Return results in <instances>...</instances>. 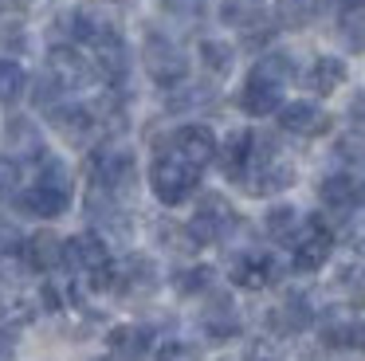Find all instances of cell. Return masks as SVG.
<instances>
[{
    "mask_svg": "<svg viewBox=\"0 0 365 361\" xmlns=\"http://www.w3.org/2000/svg\"><path fill=\"white\" fill-rule=\"evenodd\" d=\"M232 224H236L232 204L224 200V196H205L200 208H197V216L185 224V232L192 235V243H216V240H224V235L232 232Z\"/></svg>",
    "mask_w": 365,
    "mask_h": 361,
    "instance_id": "277c9868",
    "label": "cell"
},
{
    "mask_svg": "<svg viewBox=\"0 0 365 361\" xmlns=\"http://www.w3.org/2000/svg\"><path fill=\"white\" fill-rule=\"evenodd\" d=\"M48 67H51V78H56L59 86H83L87 83V75H91V63L83 59L75 47H51V55H48Z\"/></svg>",
    "mask_w": 365,
    "mask_h": 361,
    "instance_id": "9c48e42d",
    "label": "cell"
},
{
    "mask_svg": "<svg viewBox=\"0 0 365 361\" xmlns=\"http://www.w3.org/2000/svg\"><path fill=\"white\" fill-rule=\"evenodd\" d=\"M63 263L87 271L95 287H110V283H114L110 251H106V243H103V235H98V232H83V235H75V240H67L63 243Z\"/></svg>",
    "mask_w": 365,
    "mask_h": 361,
    "instance_id": "7a4b0ae2",
    "label": "cell"
},
{
    "mask_svg": "<svg viewBox=\"0 0 365 361\" xmlns=\"http://www.w3.org/2000/svg\"><path fill=\"white\" fill-rule=\"evenodd\" d=\"M318 16V0H275V24L279 28H307L310 20Z\"/></svg>",
    "mask_w": 365,
    "mask_h": 361,
    "instance_id": "44dd1931",
    "label": "cell"
},
{
    "mask_svg": "<svg viewBox=\"0 0 365 361\" xmlns=\"http://www.w3.org/2000/svg\"><path fill=\"white\" fill-rule=\"evenodd\" d=\"M341 83H346V63H341V59H334V55H322V59L310 63L307 86H310L314 94H334Z\"/></svg>",
    "mask_w": 365,
    "mask_h": 361,
    "instance_id": "d6986e66",
    "label": "cell"
},
{
    "mask_svg": "<svg viewBox=\"0 0 365 361\" xmlns=\"http://www.w3.org/2000/svg\"><path fill=\"white\" fill-rule=\"evenodd\" d=\"M200 59H205V67L212 71V75H228L232 71V47L224 44V39H205V44H200Z\"/></svg>",
    "mask_w": 365,
    "mask_h": 361,
    "instance_id": "83f0119b",
    "label": "cell"
},
{
    "mask_svg": "<svg viewBox=\"0 0 365 361\" xmlns=\"http://www.w3.org/2000/svg\"><path fill=\"white\" fill-rule=\"evenodd\" d=\"M40 153H43L40 126L24 114L9 118V122H4V157H9V161H28V157H40Z\"/></svg>",
    "mask_w": 365,
    "mask_h": 361,
    "instance_id": "52a82bcc",
    "label": "cell"
},
{
    "mask_svg": "<svg viewBox=\"0 0 365 361\" xmlns=\"http://www.w3.org/2000/svg\"><path fill=\"white\" fill-rule=\"evenodd\" d=\"M36 185H48V188H59V193H71V173L59 157H43V169H40V180Z\"/></svg>",
    "mask_w": 365,
    "mask_h": 361,
    "instance_id": "4dcf8cb0",
    "label": "cell"
},
{
    "mask_svg": "<svg viewBox=\"0 0 365 361\" xmlns=\"http://www.w3.org/2000/svg\"><path fill=\"white\" fill-rule=\"evenodd\" d=\"M145 71H150L153 83L177 86L189 75V63H185V51L173 39H165L161 31H150V36H145Z\"/></svg>",
    "mask_w": 365,
    "mask_h": 361,
    "instance_id": "3957f363",
    "label": "cell"
},
{
    "mask_svg": "<svg viewBox=\"0 0 365 361\" xmlns=\"http://www.w3.org/2000/svg\"><path fill=\"white\" fill-rule=\"evenodd\" d=\"M271 279H275V263H271L267 255H240L236 263H232V283H240V287H247V290L267 287Z\"/></svg>",
    "mask_w": 365,
    "mask_h": 361,
    "instance_id": "e0dca14e",
    "label": "cell"
},
{
    "mask_svg": "<svg viewBox=\"0 0 365 361\" xmlns=\"http://www.w3.org/2000/svg\"><path fill=\"white\" fill-rule=\"evenodd\" d=\"M173 153L185 157L189 165H197V169H205V165L216 157V138H212V130H208V126H185V130H177Z\"/></svg>",
    "mask_w": 365,
    "mask_h": 361,
    "instance_id": "ba28073f",
    "label": "cell"
},
{
    "mask_svg": "<svg viewBox=\"0 0 365 361\" xmlns=\"http://www.w3.org/2000/svg\"><path fill=\"white\" fill-rule=\"evenodd\" d=\"M0 44H4V47H12V51H20V47H24V36H20V28H16V24H9V28H0Z\"/></svg>",
    "mask_w": 365,
    "mask_h": 361,
    "instance_id": "ab89813d",
    "label": "cell"
},
{
    "mask_svg": "<svg viewBox=\"0 0 365 361\" xmlns=\"http://www.w3.org/2000/svg\"><path fill=\"white\" fill-rule=\"evenodd\" d=\"M16 188H20V169H16V161L0 157V200L16 196Z\"/></svg>",
    "mask_w": 365,
    "mask_h": 361,
    "instance_id": "e575fe53",
    "label": "cell"
},
{
    "mask_svg": "<svg viewBox=\"0 0 365 361\" xmlns=\"http://www.w3.org/2000/svg\"><path fill=\"white\" fill-rule=\"evenodd\" d=\"M279 126L287 133H322L330 126V118L314 102H287V106H279Z\"/></svg>",
    "mask_w": 365,
    "mask_h": 361,
    "instance_id": "30bf717a",
    "label": "cell"
},
{
    "mask_svg": "<svg viewBox=\"0 0 365 361\" xmlns=\"http://www.w3.org/2000/svg\"><path fill=\"white\" fill-rule=\"evenodd\" d=\"M20 248H24L28 267H36V271H51V267L63 263V243H59L56 232H36V235H28V243H20Z\"/></svg>",
    "mask_w": 365,
    "mask_h": 361,
    "instance_id": "5bb4252c",
    "label": "cell"
},
{
    "mask_svg": "<svg viewBox=\"0 0 365 361\" xmlns=\"http://www.w3.org/2000/svg\"><path fill=\"white\" fill-rule=\"evenodd\" d=\"M338 4H341V8H349V12H357V8L365 4V0H338Z\"/></svg>",
    "mask_w": 365,
    "mask_h": 361,
    "instance_id": "60d3db41",
    "label": "cell"
},
{
    "mask_svg": "<svg viewBox=\"0 0 365 361\" xmlns=\"http://www.w3.org/2000/svg\"><path fill=\"white\" fill-rule=\"evenodd\" d=\"M330 251H334V235L318 220L299 228V235H294V267L299 271H318L330 259Z\"/></svg>",
    "mask_w": 365,
    "mask_h": 361,
    "instance_id": "8992f818",
    "label": "cell"
},
{
    "mask_svg": "<svg viewBox=\"0 0 365 361\" xmlns=\"http://www.w3.org/2000/svg\"><path fill=\"white\" fill-rule=\"evenodd\" d=\"M205 326H208V334H212V337H232V334H236L240 326H236V314H232V302H224V298H220V306L208 310Z\"/></svg>",
    "mask_w": 365,
    "mask_h": 361,
    "instance_id": "f546056e",
    "label": "cell"
},
{
    "mask_svg": "<svg viewBox=\"0 0 365 361\" xmlns=\"http://www.w3.org/2000/svg\"><path fill=\"white\" fill-rule=\"evenodd\" d=\"M263 12V0H220V20L232 28H247Z\"/></svg>",
    "mask_w": 365,
    "mask_h": 361,
    "instance_id": "484cf974",
    "label": "cell"
},
{
    "mask_svg": "<svg viewBox=\"0 0 365 361\" xmlns=\"http://www.w3.org/2000/svg\"><path fill=\"white\" fill-rule=\"evenodd\" d=\"M24 86H28L24 67L12 59H0V102H16L24 94Z\"/></svg>",
    "mask_w": 365,
    "mask_h": 361,
    "instance_id": "4316f807",
    "label": "cell"
},
{
    "mask_svg": "<svg viewBox=\"0 0 365 361\" xmlns=\"http://www.w3.org/2000/svg\"><path fill=\"white\" fill-rule=\"evenodd\" d=\"M91 55H95V67L103 71L106 78L126 75V44H122V36H118V31L91 39Z\"/></svg>",
    "mask_w": 365,
    "mask_h": 361,
    "instance_id": "9a60e30c",
    "label": "cell"
},
{
    "mask_svg": "<svg viewBox=\"0 0 365 361\" xmlns=\"http://www.w3.org/2000/svg\"><path fill=\"white\" fill-rule=\"evenodd\" d=\"M150 330L145 326H118L110 330V350L122 353V357H142L145 350H150Z\"/></svg>",
    "mask_w": 365,
    "mask_h": 361,
    "instance_id": "603a6c76",
    "label": "cell"
},
{
    "mask_svg": "<svg viewBox=\"0 0 365 361\" xmlns=\"http://www.w3.org/2000/svg\"><path fill=\"white\" fill-rule=\"evenodd\" d=\"M158 361H200V357H197V350H192V345L169 342V345H161V350H158Z\"/></svg>",
    "mask_w": 365,
    "mask_h": 361,
    "instance_id": "8d00e7d4",
    "label": "cell"
},
{
    "mask_svg": "<svg viewBox=\"0 0 365 361\" xmlns=\"http://www.w3.org/2000/svg\"><path fill=\"white\" fill-rule=\"evenodd\" d=\"M208 283H212V271H208V267H185V271L173 275V287L181 290V295H205Z\"/></svg>",
    "mask_w": 365,
    "mask_h": 361,
    "instance_id": "f1b7e54d",
    "label": "cell"
},
{
    "mask_svg": "<svg viewBox=\"0 0 365 361\" xmlns=\"http://www.w3.org/2000/svg\"><path fill=\"white\" fill-rule=\"evenodd\" d=\"M150 180H153V193H158L161 204H181L185 196L197 193L200 169H197V165H189L185 157H177V153H161L158 161H153Z\"/></svg>",
    "mask_w": 365,
    "mask_h": 361,
    "instance_id": "6da1fadb",
    "label": "cell"
},
{
    "mask_svg": "<svg viewBox=\"0 0 365 361\" xmlns=\"http://www.w3.org/2000/svg\"><path fill=\"white\" fill-rule=\"evenodd\" d=\"M20 243H24V240H20L16 224L0 216V259H4V255H12V251H20Z\"/></svg>",
    "mask_w": 365,
    "mask_h": 361,
    "instance_id": "d590c367",
    "label": "cell"
},
{
    "mask_svg": "<svg viewBox=\"0 0 365 361\" xmlns=\"http://www.w3.org/2000/svg\"><path fill=\"white\" fill-rule=\"evenodd\" d=\"M263 228H267V235H271V240L291 243L294 235H299L302 220H299V212H294L291 204H275V208H271L267 216H263Z\"/></svg>",
    "mask_w": 365,
    "mask_h": 361,
    "instance_id": "7402d4cb",
    "label": "cell"
},
{
    "mask_svg": "<svg viewBox=\"0 0 365 361\" xmlns=\"http://www.w3.org/2000/svg\"><path fill=\"white\" fill-rule=\"evenodd\" d=\"M291 185H294V165L279 161V157H263L252 177V193H283Z\"/></svg>",
    "mask_w": 365,
    "mask_h": 361,
    "instance_id": "ac0fdd59",
    "label": "cell"
},
{
    "mask_svg": "<svg viewBox=\"0 0 365 361\" xmlns=\"http://www.w3.org/2000/svg\"><path fill=\"white\" fill-rule=\"evenodd\" d=\"M91 177L98 188L106 193H118V188L134 185V153L126 146H106L91 157Z\"/></svg>",
    "mask_w": 365,
    "mask_h": 361,
    "instance_id": "5b68a950",
    "label": "cell"
},
{
    "mask_svg": "<svg viewBox=\"0 0 365 361\" xmlns=\"http://www.w3.org/2000/svg\"><path fill=\"white\" fill-rule=\"evenodd\" d=\"M98 361H122V357H98Z\"/></svg>",
    "mask_w": 365,
    "mask_h": 361,
    "instance_id": "b9f144b4",
    "label": "cell"
},
{
    "mask_svg": "<svg viewBox=\"0 0 365 361\" xmlns=\"http://www.w3.org/2000/svg\"><path fill=\"white\" fill-rule=\"evenodd\" d=\"M252 75H255V78H263V83H275V86H283L287 78L294 75V59H291V55H283V51H275V55H263V59L252 67Z\"/></svg>",
    "mask_w": 365,
    "mask_h": 361,
    "instance_id": "d4e9b609",
    "label": "cell"
},
{
    "mask_svg": "<svg viewBox=\"0 0 365 361\" xmlns=\"http://www.w3.org/2000/svg\"><path fill=\"white\" fill-rule=\"evenodd\" d=\"M153 263L145 255H130L126 263H122V283H134V287H153Z\"/></svg>",
    "mask_w": 365,
    "mask_h": 361,
    "instance_id": "d6a6232c",
    "label": "cell"
},
{
    "mask_svg": "<svg viewBox=\"0 0 365 361\" xmlns=\"http://www.w3.org/2000/svg\"><path fill=\"white\" fill-rule=\"evenodd\" d=\"M0 353H4V350H0Z\"/></svg>",
    "mask_w": 365,
    "mask_h": 361,
    "instance_id": "7bdbcfd3",
    "label": "cell"
},
{
    "mask_svg": "<svg viewBox=\"0 0 365 361\" xmlns=\"http://www.w3.org/2000/svg\"><path fill=\"white\" fill-rule=\"evenodd\" d=\"M67 204H71V193H59V188H48V185H32L24 196H20V208L32 212V216H63Z\"/></svg>",
    "mask_w": 365,
    "mask_h": 361,
    "instance_id": "2e32d148",
    "label": "cell"
},
{
    "mask_svg": "<svg viewBox=\"0 0 365 361\" xmlns=\"http://www.w3.org/2000/svg\"><path fill=\"white\" fill-rule=\"evenodd\" d=\"M252 153H255V138L247 130H232L224 146H216V157H220L224 173L228 177H244V169L252 165Z\"/></svg>",
    "mask_w": 365,
    "mask_h": 361,
    "instance_id": "8fae6325",
    "label": "cell"
},
{
    "mask_svg": "<svg viewBox=\"0 0 365 361\" xmlns=\"http://www.w3.org/2000/svg\"><path fill=\"white\" fill-rule=\"evenodd\" d=\"M247 361H275V345L271 342H252L247 345Z\"/></svg>",
    "mask_w": 365,
    "mask_h": 361,
    "instance_id": "74e56055",
    "label": "cell"
},
{
    "mask_svg": "<svg viewBox=\"0 0 365 361\" xmlns=\"http://www.w3.org/2000/svg\"><path fill=\"white\" fill-rule=\"evenodd\" d=\"M51 118H56L59 133H63L67 141H75V146H83V141L91 138V126H95L91 110H83V106H56Z\"/></svg>",
    "mask_w": 365,
    "mask_h": 361,
    "instance_id": "ffe728a7",
    "label": "cell"
},
{
    "mask_svg": "<svg viewBox=\"0 0 365 361\" xmlns=\"http://www.w3.org/2000/svg\"><path fill=\"white\" fill-rule=\"evenodd\" d=\"M271 322H275V330H283V334H294V330L310 326V306L302 295H291L279 310H271Z\"/></svg>",
    "mask_w": 365,
    "mask_h": 361,
    "instance_id": "cb8c5ba5",
    "label": "cell"
},
{
    "mask_svg": "<svg viewBox=\"0 0 365 361\" xmlns=\"http://www.w3.org/2000/svg\"><path fill=\"white\" fill-rule=\"evenodd\" d=\"M341 39H346L354 51H365V16L361 12H354V16L341 20Z\"/></svg>",
    "mask_w": 365,
    "mask_h": 361,
    "instance_id": "836d02e7",
    "label": "cell"
},
{
    "mask_svg": "<svg viewBox=\"0 0 365 361\" xmlns=\"http://www.w3.org/2000/svg\"><path fill=\"white\" fill-rule=\"evenodd\" d=\"M318 200L334 212H349L361 200V188H357V180L349 177V173H330V177L318 185Z\"/></svg>",
    "mask_w": 365,
    "mask_h": 361,
    "instance_id": "4fadbf2b",
    "label": "cell"
},
{
    "mask_svg": "<svg viewBox=\"0 0 365 361\" xmlns=\"http://www.w3.org/2000/svg\"><path fill=\"white\" fill-rule=\"evenodd\" d=\"M346 345H354V350H365V318H354V322H349Z\"/></svg>",
    "mask_w": 365,
    "mask_h": 361,
    "instance_id": "f35d334b",
    "label": "cell"
},
{
    "mask_svg": "<svg viewBox=\"0 0 365 361\" xmlns=\"http://www.w3.org/2000/svg\"><path fill=\"white\" fill-rule=\"evenodd\" d=\"M205 102H212V86L205 83H192L185 91L169 94V110H192V106H205Z\"/></svg>",
    "mask_w": 365,
    "mask_h": 361,
    "instance_id": "1f68e13d",
    "label": "cell"
},
{
    "mask_svg": "<svg viewBox=\"0 0 365 361\" xmlns=\"http://www.w3.org/2000/svg\"><path fill=\"white\" fill-rule=\"evenodd\" d=\"M279 91H283V86L263 83V78L247 75L244 91H240V110H244V114H252V118L275 114V110H279Z\"/></svg>",
    "mask_w": 365,
    "mask_h": 361,
    "instance_id": "7c38bea8",
    "label": "cell"
}]
</instances>
